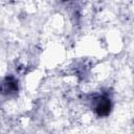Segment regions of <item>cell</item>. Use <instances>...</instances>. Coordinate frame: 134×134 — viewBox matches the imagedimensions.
Wrapping results in <instances>:
<instances>
[{"instance_id": "cell-1", "label": "cell", "mask_w": 134, "mask_h": 134, "mask_svg": "<svg viewBox=\"0 0 134 134\" xmlns=\"http://www.w3.org/2000/svg\"><path fill=\"white\" fill-rule=\"evenodd\" d=\"M96 109H97L98 114H102V115L107 114V113L109 112V109H110L109 102H107V100H103V102L96 107Z\"/></svg>"}]
</instances>
